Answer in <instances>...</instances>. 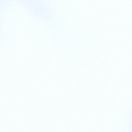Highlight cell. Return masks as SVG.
<instances>
[]
</instances>
